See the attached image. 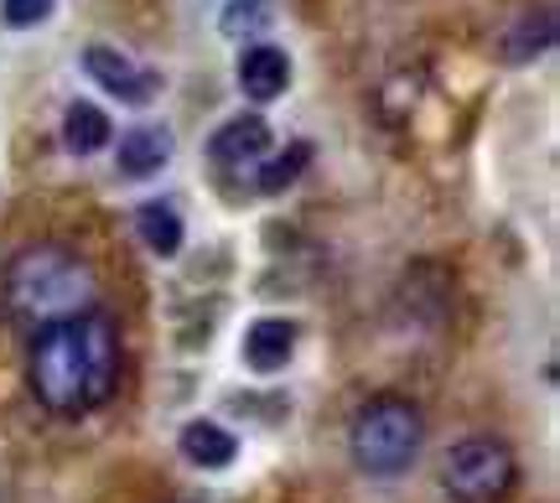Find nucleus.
Here are the masks:
<instances>
[{"label":"nucleus","mask_w":560,"mask_h":503,"mask_svg":"<svg viewBox=\"0 0 560 503\" xmlns=\"http://www.w3.org/2000/svg\"><path fill=\"white\" fill-rule=\"evenodd\" d=\"M265 151H270V125L260 115H234V120H223L213 130V141H208V156L229 172H244L249 162H260Z\"/></svg>","instance_id":"nucleus-7"},{"label":"nucleus","mask_w":560,"mask_h":503,"mask_svg":"<svg viewBox=\"0 0 560 503\" xmlns=\"http://www.w3.org/2000/svg\"><path fill=\"white\" fill-rule=\"evenodd\" d=\"M83 73L100 83L104 94H115V100H125V104H151L161 89V73L140 68L136 58H125L120 47H104V42L83 47Z\"/></svg>","instance_id":"nucleus-5"},{"label":"nucleus","mask_w":560,"mask_h":503,"mask_svg":"<svg viewBox=\"0 0 560 503\" xmlns=\"http://www.w3.org/2000/svg\"><path fill=\"white\" fill-rule=\"evenodd\" d=\"M234 79H240L244 100L270 104V100H280V94L291 89V58H285L280 47H270V42H255V47H244L240 52Z\"/></svg>","instance_id":"nucleus-6"},{"label":"nucleus","mask_w":560,"mask_h":503,"mask_svg":"<svg viewBox=\"0 0 560 503\" xmlns=\"http://www.w3.org/2000/svg\"><path fill=\"white\" fill-rule=\"evenodd\" d=\"M550 47H556V11H529V16H520V26L503 42L509 62H529V58H540V52H550Z\"/></svg>","instance_id":"nucleus-13"},{"label":"nucleus","mask_w":560,"mask_h":503,"mask_svg":"<svg viewBox=\"0 0 560 503\" xmlns=\"http://www.w3.org/2000/svg\"><path fill=\"white\" fill-rule=\"evenodd\" d=\"M270 11H265V0H229L223 5V32L229 37H240V32H260Z\"/></svg>","instance_id":"nucleus-16"},{"label":"nucleus","mask_w":560,"mask_h":503,"mask_svg":"<svg viewBox=\"0 0 560 503\" xmlns=\"http://www.w3.org/2000/svg\"><path fill=\"white\" fill-rule=\"evenodd\" d=\"M177 452L187 457L192 467H208V472H219L240 457V436L219 421H187L177 436Z\"/></svg>","instance_id":"nucleus-9"},{"label":"nucleus","mask_w":560,"mask_h":503,"mask_svg":"<svg viewBox=\"0 0 560 503\" xmlns=\"http://www.w3.org/2000/svg\"><path fill=\"white\" fill-rule=\"evenodd\" d=\"M125 177H151L161 166L172 162V130L166 125H136L120 136V151H115Z\"/></svg>","instance_id":"nucleus-10"},{"label":"nucleus","mask_w":560,"mask_h":503,"mask_svg":"<svg viewBox=\"0 0 560 503\" xmlns=\"http://www.w3.org/2000/svg\"><path fill=\"white\" fill-rule=\"evenodd\" d=\"M240 353L255 374H276V369H285L291 353H296V323H285V317H260V323H249Z\"/></svg>","instance_id":"nucleus-8"},{"label":"nucleus","mask_w":560,"mask_h":503,"mask_svg":"<svg viewBox=\"0 0 560 503\" xmlns=\"http://www.w3.org/2000/svg\"><path fill=\"white\" fill-rule=\"evenodd\" d=\"M109 136H115V125H109V115H104L100 104H68V115H62V145L73 151V156H94V151H104L109 145Z\"/></svg>","instance_id":"nucleus-11"},{"label":"nucleus","mask_w":560,"mask_h":503,"mask_svg":"<svg viewBox=\"0 0 560 503\" xmlns=\"http://www.w3.org/2000/svg\"><path fill=\"white\" fill-rule=\"evenodd\" d=\"M425 446V416L405 395H369L348 421V457L369 478H400Z\"/></svg>","instance_id":"nucleus-3"},{"label":"nucleus","mask_w":560,"mask_h":503,"mask_svg":"<svg viewBox=\"0 0 560 503\" xmlns=\"http://www.w3.org/2000/svg\"><path fill=\"white\" fill-rule=\"evenodd\" d=\"M0 302H5V312H11L21 327H32V332L73 323L83 312H94V270H89V260H83L79 249L37 239L5 260Z\"/></svg>","instance_id":"nucleus-2"},{"label":"nucleus","mask_w":560,"mask_h":503,"mask_svg":"<svg viewBox=\"0 0 560 503\" xmlns=\"http://www.w3.org/2000/svg\"><path fill=\"white\" fill-rule=\"evenodd\" d=\"M514 483H520V457L499 436H467L441 463V488L452 503H503Z\"/></svg>","instance_id":"nucleus-4"},{"label":"nucleus","mask_w":560,"mask_h":503,"mask_svg":"<svg viewBox=\"0 0 560 503\" xmlns=\"http://www.w3.org/2000/svg\"><path fill=\"white\" fill-rule=\"evenodd\" d=\"M136 229H140V244L151 249V255H177L182 249V213H177V202H140V213H136Z\"/></svg>","instance_id":"nucleus-12"},{"label":"nucleus","mask_w":560,"mask_h":503,"mask_svg":"<svg viewBox=\"0 0 560 503\" xmlns=\"http://www.w3.org/2000/svg\"><path fill=\"white\" fill-rule=\"evenodd\" d=\"M58 11V0H0V21L11 26V32H32L42 21Z\"/></svg>","instance_id":"nucleus-15"},{"label":"nucleus","mask_w":560,"mask_h":503,"mask_svg":"<svg viewBox=\"0 0 560 503\" xmlns=\"http://www.w3.org/2000/svg\"><path fill=\"white\" fill-rule=\"evenodd\" d=\"M306 166H312V145H306V141H291L285 151H280V156H270V162L260 166V192H270V198H276V192H285V187H291V182H296Z\"/></svg>","instance_id":"nucleus-14"},{"label":"nucleus","mask_w":560,"mask_h":503,"mask_svg":"<svg viewBox=\"0 0 560 503\" xmlns=\"http://www.w3.org/2000/svg\"><path fill=\"white\" fill-rule=\"evenodd\" d=\"M26 379L52 416H89L100 410L120 384V327L100 306L73 323L42 327L32 338Z\"/></svg>","instance_id":"nucleus-1"}]
</instances>
